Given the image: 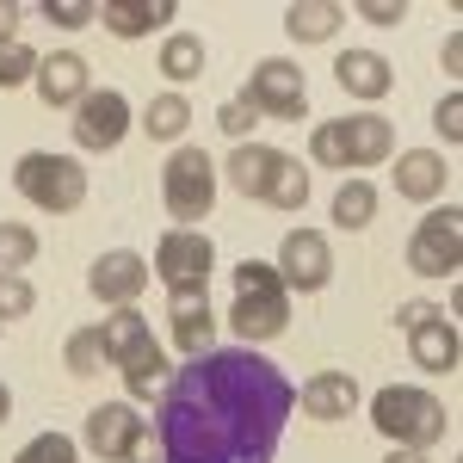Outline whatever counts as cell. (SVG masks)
<instances>
[{"label":"cell","instance_id":"obj_42","mask_svg":"<svg viewBox=\"0 0 463 463\" xmlns=\"http://www.w3.org/2000/svg\"><path fill=\"white\" fill-rule=\"evenodd\" d=\"M432 316V303H402V309H395V327H402V334H408V327H414V321H427Z\"/></svg>","mask_w":463,"mask_h":463},{"label":"cell","instance_id":"obj_22","mask_svg":"<svg viewBox=\"0 0 463 463\" xmlns=\"http://www.w3.org/2000/svg\"><path fill=\"white\" fill-rule=\"evenodd\" d=\"M167 383H174V364H167L161 346H143V353L124 364V390H130V402H155V395H167Z\"/></svg>","mask_w":463,"mask_h":463},{"label":"cell","instance_id":"obj_11","mask_svg":"<svg viewBox=\"0 0 463 463\" xmlns=\"http://www.w3.org/2000/svg\"><path fill=\"white\" fill-rule=\"evenodd\" d=\"M408 353H414V364H420V371L451 377V371H458V358H463L458 321L445 316V309H432L427 321H414V327H408Z\"/></svg>","mask_w":463,"mask_h":463},{"label":"cell","instance_id":"obj_9","mask_svg":"<svg viewBox=\"0 0 463 463\" xmlns=\"http://www.w3.org/2000/svg\"><path fill=\"white\" fill-rule=\"evenodd\" d=\"M334 279V248L321 229H290L279 248V285L285 290H321Z\"/></svg>","mask_w":463,"mask_h":463},{"label":"cell","instance_id":"obj_17","mask_svg":"<svg viewBox=\"0 0 463 463\" xmlns=\"http://www.w3.org/2000/svg\"><path fill=\"white\" fill-rule=\"evenodd\" d=\"M174 13H179L174 0H106V6H99L106 32H111V37H124V43H130V37L161 32V25H167Z\"/></svg>","mask_w":463,"mask_h":463},{"label":"cell","instance_id":"obj_15","mask_svg":"<svg viewBox=\"0 0 463 463\" xmlns=\"http://www.w3.org/2000/svg\"><path fill=\"white\" fill-rule=\"evenodd\" d=\"M334 80H340V93H353V99H383L395 87V69L377 50H346V56L334 62Z\"/></svg>","mask_w":463,"mask_h":463},{"label":"cell","instance_id":"obj_3","mask_svg":"<svg viewBox=\"0 0 463 463\" xmlns=\"http://www.w3.org/2000/svg\"><path fill=\"white\" fill-rule=\"evenodd\" d=\"M161 204L174 216V229H198V216L216 204V161L204 148H174L161 167Z\"/></svg>","mask_w":463,"mask_h":463},{"label":"cell","instance_id":"obj_37","mask_svg":"<svg viewBox=\"0 0 463 463\" xmlns=\"http://www.w3.org/2000/svg\"><path fill=\"white\" fill-rule=\"evenodd\" d=\"M432 124H439V137H445V143H458V137H463V93H445L439 111H432Z\"/></svg>","mask_w":463,"mask_h":463},{"label":"cell","instance_id":"obj_10","mask_svg":"<svg viewBox=\"0 0 463 463\" xmlns=\"http://www.w3.org/2000/svg\"><path fill=\"white\" fill-rule=\"evenodd\" d=\"M148 285V260L130 248H111L93 260V272H87V290L99 297V303H111V309H130L137 297H143Z\"/></svg>","mask_w":463,"mask_h":463},{"label":"cell","instance_id":"obj_5","mask_svg":"<svg viewBox=\"0 0 463 463\" xmlns=\"http://www.w3.org/2000/svg\"><path fill=\"white\" fill-rule=\"evenodd\" d=\"M408 266L420 279H458V266H463V211L458 204L420 216V229L408 241Z\"/></svg>","mask_w":463,"mask_h":463},{"label":"cell","instance_id":"obj_8","mask_svg":"<svg viewBox=\"0 0 463 463\" xmlns=\"http://www.w3.org/2000/svg\"><path fill=\"white\" fill-rule=\"evenodd\" d=\"M148 432V414H137V402H99L93 414H87V451L106 463H124L130 458V445Z\"/></svg>","mask_w":463,"mask_h":463},{"label":"cell","instance_id":"obj_24","mask_svg":"<svg viewBox=\"0 0 463 463\" xmlns=\"http://www.w3.org/2000/svg\"><path fill=\"white\" fill-rule=\"evenodd\" d=\"M185 124H192V106H185V93H155L143 111V130L155 143H179L185 137Z\"/></svg>","mask_w":463,"mask_h":463},{"label":"cell","instance_id":"obj_44","mask_svg":"<svg viewBox=\"0 0 463 463\" xmlns=\"http://www.w3.org/2000/svg\"><path fill=\"white\" fill-rule=\"evenodd\" d=\"M6 414H13V390L0 383V427H6Z\"/></svg>","mask_w":463,"mask_h":463},{"label":"cell","instance_id":"obj_1","mask_svg":"<svg viewBox=\"0 0 463 463\" xmlns=\"http://www.w3.org/2000/svg\"><path fill=\"white\" fill-rule=\"evenodd\" d=\"M371 427L383 432L390 445H408V451H432L445 427H451V414H445V402L432 390H414V383H390V390L371 395Z\"/></svg>","mask_w":463,"mask_h":463},{"label":"cell","instance_id":"obj_13","mask_svg":"<svg viewBox=\"0 0 463 463\" xmlns=\"http://www.w3.org/2000/svg\"><path fill=\"white\" fill-rule=\"evenodd\" d=\"M290 321V290H266V297H235V309H229V327H235V340H279Z\"/></svg>","mask_w":463,"mask_h":463},{"label":"cell","instance_id":"obj_35","mask_svg":"<svg viewBox=\"0 0 463 463\" xmlns=\"http://www.w3.org/2000/svg\"><path fill=\"white\" fill-rule=\"evenodd\" d=\"M43 19L62 25V32H80L87 19H99V6L93 0H43Z\"/></svg>","mask_w":463,"mask_h":463},{"label":"cell","instance_id":"obj_2","mask_svg":"<svg viewBox=\"0 0 463 463\" xmlns=\"http://www.w3.org/2000/svg\"><path fill=\"white\" fill-rule=\"evenodd\" d=\"M13 185L32 198L37 211L69 216V211H80V198H87V167H80L74 155L32 148V155H19V167H13Z\"/></svg>","mask_w":463,"mask_h":463},{"label":"cell","instance_id":"obj_33","mask_svg":"<svg viewBox=\"0 0 463 463\" xmlns=\"http://www.w3.org/2000/svg\"><path fill=\"white\" fill-rule=\"evenodd\" d=\"M266 290H285V285H279V266H266V260H241V266H235V297H266Z\"/></svg>","mask_w":463,"mask_h":463},{"label":"cell","instance_id":"obj_43","mask_svg":"<svg viewBox=\"0 0 463 463\" xmlns=\"http://www.w3.org/2000/svg\"><path fill=\"white\" fill-rule=\"evenodd\" d=\"M383 463H432V458H427V451H408V445H395Z\"/></svg>","mask_w":463,"mask_h":463},{"label":"cell","instance_id":"obj_23","mask_svg":"<svg viewBox=\"0 0 463 463\" xmlns=\"http://www.w3.org/2000/svg\"><path fill=\"white\" fill-rule=\"evenodd\" d=\"M161 74H167L174 87H185V80L204 74V43H198V32H167V43H161Z\"/></svg>","mask_w":463,"mask_h":463},{"label":"cell","instance_id":"obj_41","mask_svg":"<svg viewBox=\"0 0 463 463\" xmlns=\"http://www.w3.org/2000/svg\"><path fill=\"white\" fill-rule=\"evenodd\" d=\"M124 463H167V458H161V445H155V432H143V439L130 445V458H124Z\"/></svg>","mask_w":463,"mask_h":463},{"label":"cell","instance_id":"obj_40","mask_svg":"<svg viewBox=\"0 0 463 463\" xmlns=\"http://www.w3.org/2000/svg\"><path fill=\"white\" fill-rule=\"evenodd\" d=\"M6 43H19V6L13 0H0V50Z\"/></svg>","mask_w":463,"mask_h":463},{"label":"cell","instance_id":"obj_7","mask_svg":"<svg viewBox=\"0 0 463 463\" xmlns=\"http://www.w3.org/2000/svg\"><path fill=\"white\" fill-rule=\"evenodd\" d=\"M130 137V99L124 93H87L80 106H74V148H87V155H111V148Z\"/></svg>","mask_w":463,"mask_h":463},{"label":"cell","instance_id":"obj_19","mask_svg":"<svg viewBox=\"0 0 463 463\" xmlns=\"http://www.w3.org/2000/svg\"><path fill=\"white\" fill-rule=\"evenodd\" d=\"M99 346H106V364H130V358L143 353V346H155V334H148V316H137V309H111L106 321H99Z\"/></svg>","mask_w":463,"mask_h":463},{"label":"cell","instance_id":"obj_28","mask_svg":"<svg viewBox=\"0 0 463 463\" xmlns=\"http://www.w3.org/2000/svg\"><path fill=\"white\" fill-rule=\"evenodd\" d=\"M62 364H69L74 377H99V371H106V346H99V327H80V334H69V346H62Z\"/></svg>","mask_w":463,"mask_h":463},{"label":"cell","instance_id":"obj_4","mask_svg":"<svg viewBox=\"0 0 463 463\" xmlns=\"http://www.w3.org/2000/svg\"><path fill=\"white\" fill-rule=\"evenodd\" d=\"M241 99L253 106V118L297 124V118L309 111V80H303V69H297V62H285V56H266V62L248 74V93H241Z\"/></svg>","mask_w":463,"mask_h":463},{"label":"cell","instance_id":"obj_34","mask_svg":"<svg viewBox=\"0 0 463 463\" xmlns=\"http://www.w3.org/2000/svg\"><path fill=\"white\" fill-rule=\"evenodd\" d=\"M32 74H37V50H25V43L0 50V87H25Z\"/></svg>","mask_w":463,"mask_h":463},{"label":"cell","instance_id":"obj_12","mask_svg":"<svg viewBox=\"0 0 463 463\" xmlns=\"http://www.w3.org/2000/svg\"><path fill=\"white\" fill-rule=\"evenodd\" d=\"M32 87H37V99H43V106H80V99L93 93V80H87V62H80L74 50H56V56H37Z\"/></svg>","mask_w":463,"mask_h":463},{"label":"cell","instance_id":"obj_16","mask_svg":"<svg viewBox=\"0 0 463 463\" xmlns=\"http://www.w3.org/2000/svg\"><path fill=\"white\" fill-rule=\"evenodd\" d=\"M297 402H303L309 420H346V414L358 408V383L346 377V371H316V377L303 383Z\"/></svg>","mask_w":463,"mask_h":463},{"label":"cell","instance_id":"obj_20","mask_svg":"<svg viewBox=\"0 0 463 463\" xmlns=\"http://www.w3.org/2000/svg\"><path fill=\"white\" fill-rule=\"evenodd\" d=\"M272 167H279V148H266V143H235V155L222 161V174H229V185L241 198H266Z\"/></svg>","mask_w":463,"mask_h":463},{"label":"cell","instance_id":"obj_36","mask_svg":"<svg viewBox=\"0 0 463 463\" xmlns=\"http://www.w3.org/2000/svg\"><path fill=\"white\" fill-rule=\"evenodd\" d=\"M216 124H222V137H229V143H248V130L260 124V118H253L248 99H229V106L216 111Z\"/></svg>","mask_w":463,"mask_h":463},{"label":"cell","instance_id":"obj_18","mask_svg":"<svg viewBox=\"0 0 463 463\" xmlns=\"http://www.w3.org/2000/svg\"><path fill=\"white\" fill-rule=\"evenodd\" d=\"M346 124V148H353V167H383L395 155V130L390 118H377V111H353V118H340Z\"/></svg>","mask_w":463,"mask_h":463},{"label":"cell","instance_id":"obj_6","mask_svg":"<svg viewBox=\"0 0 463 463\" xmlns=\"http://www.w3.org/2000/svg\"><path fill=\"white\" fill-rule=\"evenodd\" d=\"M211 266H216V248L204 229H167L155 241V279L174 290V285H211Z\"/></svg>","mask_w":463,"mask_h":463},{"label":"cell","instance_id":"obj_21","mask_svg":"<svg viewBox=\"0 0 463 463\" xmlns=\"http://www.w3.org/2000/svg\"><path fill=\"white\" fill-rule=\"evenodd\" d=\"M340 19H346L340 0H290L285 6V32L297 43H327V37L340 32Z\"/></svg>","mask_w":463,"mask_h":463},{"label":"cell","instance_id":"obj_39","mask_svg":"<svg viewBox=\"0 0 463 463\" xmlns=\"http://www.w3.org/2000/svg\"><path fill=\"white\" fill-rule=\"evenodd\" d=\"M358 19H371V25H402L408 6H402V0H358Z\"/></svg>","mask_w":463,"mask_h":463},{"label":"cell","instance_id":"obj_26","mask_svg":"<svg viewBox=\"0 0 463 463\" xmlns=\"http://www.w3.org/2000/svg\"><path fill=\"white\" fill-rule=\"evenodd\" d=\"M377 216V185L371 179H346L340 192H334V222L340 229H364Z\"/></svg>","mask_w":463,"mask_h":463},{"label":"cell","instance_id":"obj_29","mask_svg":"<svg viewBox=\"0 0 463 463\" xmlns=\"http://www.w3.org/2000/svg\"><path fill=\"white\" fill-rule=\"evenodd\" d=\"M174 346L185 358L211 353V346H216V316H211V309H198V316H174Z\"/></svg>","mask_w":463,"mask_h":463},{"label":"cell","instance_id":"obj_25","mask_svg":"<svg viewBox=\"0 0 463 463\" xmlns=\"http://www.w3.org/2000/svg\"><path fill=\"white\" fill-rule=\"evenodd\" d=\"M266 204H279V211H303V204H309V167L290 161V155H279L272 185H266Z\"/></svg>","mask_w":463,"mask_h":463},{"label":"cell","instance_id":"obj_14","mask_svg":"<svg viewBox=\"0 0 463 463\" xmlns=\"http://www.w3.org/2000/svg\"><path fill=\"white\" fill-rule=\"evenodd\" d=\"M445 155L439 148H408V155H395V198H408V204H432L439 192H445Z\"/></svg>","mask_w":463,"mask_h":463},{"label":"cell","instance_id":"obj_31","mask_svg":"<svg viewBox=\"0 0 463 463\" xmlns=\"http://www.w3.org/2000/svg\"><path fill=\"white\" fill-rule=\"evenodd\" d=\"M74 458H80V445H74L69 432H37L13 463H74Z\"/></svg>","mask_w":463,"mask_h":463},{"label":"cell","instance_id":"obj_32","mask_svg":"<svg viewBox=\"0 0 463 463\" xmlns=\"http://www.w3.org/2000/svg\"><path fill=\"white\" fill-rule=\"evenodd\" d=\"M37 309V290L25 272H0V321H13V316H32Z\"/></svg>","mask_w":463,"mask_h":463},{"label":"cell","instance_id":"obj_38","mask_svg":"<svg viewBox=\"0 0 463 463\" xmlns=\"http://www.w3.org/2000/svg\"><path fill=\"white\" fill-rule=\"evenodd\" d=\"M198 309H211L204 285H174L167 290V316H198Z\"/></svg>","mask_w":463,"mask_h":463},{"label":"cell","instance_id":"obj_30","mask_svg":"<svg viewBox=\"0 0 463 463\" xmlns=\"http://www.w3.org/2000/svg\"><path fill=\"white\" fill-rule=\"evenodd\" d=\"M37 260V229L25 222H0V272H19Z\"/></svg>","mask_w":463,"mask_h":463},{"label":"cell","instance_id":"obj_27","mask_svg":"<svg viewBox=\"0 0 463 463\" xmlns=\"http://www.w3.org/2000/svg\"><path fill=\"white\" fill-rule=\"evenodd\" d=\"M309 161L316 167H353V148H346V124L340 118H327V124H316V137H309Z\"/></svg>","mask_w":463,"mask_h":463}]
</instances>
